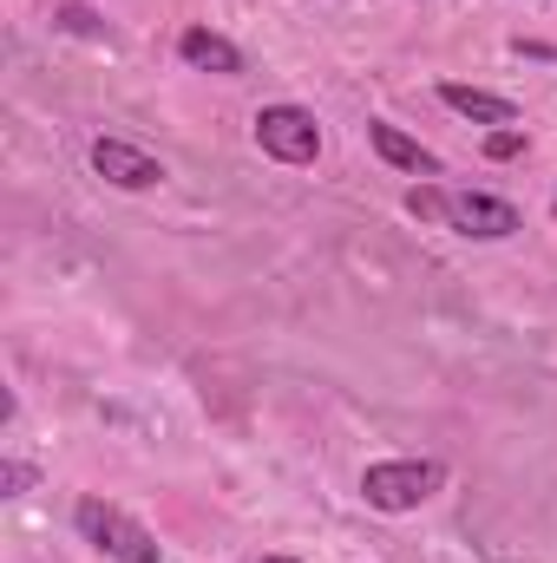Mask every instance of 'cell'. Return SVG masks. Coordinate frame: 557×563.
Wrapping results in <instances>:
<instances>
[{
	"label": "cell",
	"mask_w": 557,
	"mask_h": 563,
	"mask_svg": "<svg viewBox=\"0 0 557 563\" xmlns=\"http://www.w3.org/2000/svg\"><path fill=\"white\" fill-rule=\"evenodd\" d=\"M407 217H419V223H446V190L419 177L414 190H407Z\"/></svg>",
	"instance_id": "9c48e42d"
},
{
	"label": "cell",
	"mask_w": 557,
	"mask_h": 563,
	"mask_svg": "<svg viewBox=\"0 0 557 563\" xmlns=\"http://www.w3.org/2000/svg\"><path fill=\"white\" fill-rule=\"evenodd\" d=\"M263 563H295V558H263Z\"/></svg>",
	"instance_id": "5bb4252c"
},
{
	"label": "cell",
	"mask_w": 557,
	"mask_h": 563,
	"mask_svg": "<svg viewBox=\"0 0 557 563\" xmlns=\"http://www.w3.org/2000/svg\"><path fill=\"white\" fill-rule=\"evenodd\" d=\"M59 26H66V33H86V40H99V33H106L92 7H59Z\"/></svg>",
	"instance_id": "8fae6325"
},
{
	"label": "cell",
	"mask_w": 557,
	"mask_h": 563,
	"mask_svg": "<svg viewBox=\"0 0 557 563\" xmlns=\"http://www.w3.org/2000/svg\"><path fill=\"white\" fill-rule=\"evenodd\" d=\"M433 492H439V465H433V459H381V465L361 472V498H368L374 511H387V518L419 511Z\"/></svg>",
	"instance_id": "7a4b0ae2"
},
{
	"label": "cell",
	"mask_w": 557,
	"mask_h": 563,
	"mask_svg": "<svg viewBox=\"0 0 557 563\" xmlns=\"http://www.w3.org/2000/svg\"><path fill=\"white\" fill-rule=\"evenodd\" d=\"M512 53H525V59H557V46H545V40H512Z\"/></svg>",
	"instance_id": "4fadbf2b"
},
{
	"label": "cell",
	"mask_w": 557,
	"mask_h": 563,
	"mask_svg": "<svg viewBox=\"0 0 557 563\" xmlns=\"http://www.w3.org/2000/svg\"><path fill=\"white\" fill-rule=\"evenodd\" d=\"M518 151H525V132H518V125L485 132V157H492V164H505V157H518Z\"/></svg>",
	"instance_id": "30bf717a"
},
{
	"label": "cell",
	"mask_w": 557,
	"mask_h": 563,
	"mask_svg": "<svg viewBox=\"0 0 557 563\" xmlns=\"http://www.w3.org/2000/svg\"><path fill=\"white\" fill-rule=\"evenodd\" d=\"M256 144H263V157H276V164H315L321 125H315V112H302V106H263V112H256Z\"/></svg>",
	"instance_id": "3957f363"
},
{
	"label": "cell",
	"mask_w": 557,
	"mask_h": 563,
	"mask_svg": "<svg viewBox=\"0 0 557 563\" xmlns=\"http://www.w3.org/2000/svg\"><path fill=\"white\" fill-rule=\"evenodd\" d=\"M446 230L479 236V243H505V236H518L525 223H518V210H512L505 197H485V190H446Z\"/></svg>",
	"instance_id": "277c9868"
},
{
	"label": "cell",
	"mask_w": 557,
	"mask_h": 563,
	"mask_svg": "<svg viewBox=\"0 0 557 563\" xmlns=\"http://www.w3.org/2000/svg\"><path fill=\"white\" fill-rule=\"evenodd\" d=\"M0 485H7V498H20V492L33 485V472H26L20 459H7V465H0Z\"/></svg>",
	"instance_id": "7c38bea8"
},
{
	"label": "cell",
	"mask_w": 557,
	"mask_h": 563,
	"mask_svg": "<svg viewBox=\"0 0 557 563\" xmlns=\"http://www.w3.org/2000/svg\"><path fill=\"white\" fill-rule=\"evenodd\" d=\"M439 99H446L459 119H472V125H492V132L518 119V106H512L505 92H479V86H459V79H446V86H439Z\"/></svg>",
	"instance_id": "ba28073f"
},
{
	"label": "cell",
	"mask_w": 557,
	"mask_h": 563,
	"mask_svg": "<svg viewBox=\"0 0 557 563\" xmlns=\"http://www.w3.org/2000/svg\"><path fill=\"white\" fill-rule=\"evenodd\" d=\"M368 144L394 164V170H414V177H439V157L426 151L419 139H407L401 125H387V119H368Z\"/></svg>",
	"instance_id": "52a82bcc"
},
{
	"label": "cell",
	"mask_w": 557,
	"mask_h": 563,
	"mask_svg": "<svg viewBox=\"0 0 557 563\" xmlns=\"http://www.w3.org/2000/svg\"><path fill=\"white\" fill-rule=\"evenodd\" d=\"M551 210H557V197H551Z\"/></svg>",
	"instance_id": "9a60e30c"
},
{
	"label": "cell",
	"mask_w": 557,
	"mask_h": 563,
	"mask_svg": "<svg viewBox=\"0 0 557 563\" xmlns=\"http://www.w3.org/2000/svg\"><path fill=\"white\" fill-rule=\"evenodd\" d=\"M73 525H79V538H86V544H99L112 563H164L157 538L144 531L139 518H125L119 505H106V498H79Z\"/></svg>",
	"instance_id": "6da1fadb"
},
{
	"label": "cell",
	"mask_w": 557,
	"mask_h": 563,
	"mask_svg": "<svg viewBox=\"0 0 557 563\" xmlns=\"http://www.w3.org/2000/svg\"><path fill=\"white\" fill-rule=\"evenodd\" d=\"M92 170L106 177V184H119V190H151V184H164V164L139 151V144L125 139H92Z\"/></svg>",
	"instance_id": "5b68a950"
},
{
	"label": "cell",
	"mask_w": 557,
	"mask_h": 563,
	"mask_svg": "<svg viewBox=\"0 0 557 563\" xmlns=\"http://www.w3.org/2000/svg\"><path fill=\"white\" fill-rule=\"evenodd\" d=\"M177 53H184V66L217 73V79H237V73H243V53H237L223 33H210V26H184V33H177Z\"/></svg>",
	"instance_id": "8992f818"
}]
</instances>
